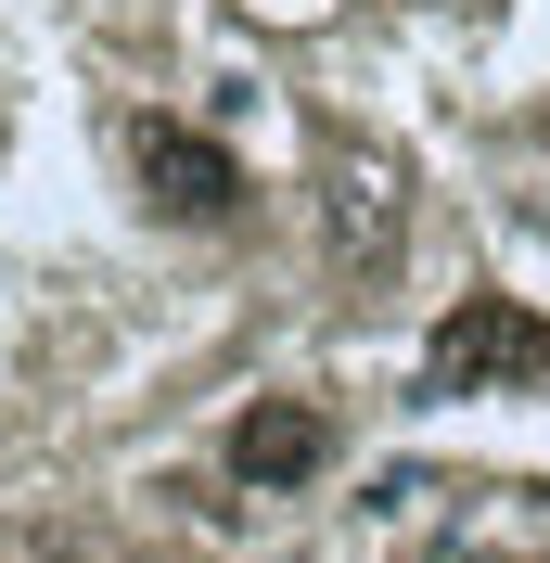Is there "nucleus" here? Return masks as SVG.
Masks as SVG:
<instances>
[{
	"mask_svg": "<svg viewBox=\"0 0 550 563\" xmlns=\"http://www.w3.org/2000/svg\"><path fill=\"white\" fill-rule=\"evenodd\" d=\"M320 218H333V256H345L359 282H372V269H397V179H384V167H333Z\"/></svg>",
	"mask_w": 550,
	"mask_h": 563,
	"instance_id": "nucleus-4",
	"label": "nucleus"
},
{
	"mask_svg": "<svg viewBox=\"0 0 550 563\" xmlns=\"http://www.w3.org/2000/svg\"><path fill=\"white\" fill-rule=\"evenodd\" d=\"M513 385H550V320L525 295H461L422 346V397H513Z\"/></svg>",
	"mask_w": 550,
	"mask_h": 563,
	"instance_id": "nucleus-1",
	"label": "nucleus"
},
{
	"mask_svg": "<svg viewBox=\"0 0 550 563\" xmlns=\"http://www.w3.org/2000/svg\"><path fill=\"white\" fill-rule=\"evenodd\" d=\"M0 563H90V538H52V526H13V538H0Z\"/></svg>",
	"mask_w": 550,
	"mask_h": 563,
	"instance_id": "nucleus-5",
	"label": "nucleus"
},
{
	"mask_svg": "<svg viewBox=\"0 0 550 563\" xmlns=\"http://www.w3.org/2000/svg\"><path fill=\"white\" fill-rule=\"evenodd\" d=\"M129 154H141V192H154V218H179V231H231V218H243V167H231V141L179 129V115H141Z\"/></svg>",
	"mask_w": 550,
	"mask_h": 563,
	"instance_id": "nucleus-2",
	"label": "nucleus"
},
{
	"mask_svg": "<svg viewBox=\"0 0 550 563\" xmlns=\"http://www.w3.org/2000/svg\"><path fill=\"white\" fill-rule=\"evenodd\" d=\"M320 461H333V410H320V397H256V410L231 422V487H256V499L308 487Z\"/></svg>",
	"mask_w": 550,
	"mask_h": 563,
	"instance_id": "nucleus-3",
	"label": "nucleus"
}]
</instances>
